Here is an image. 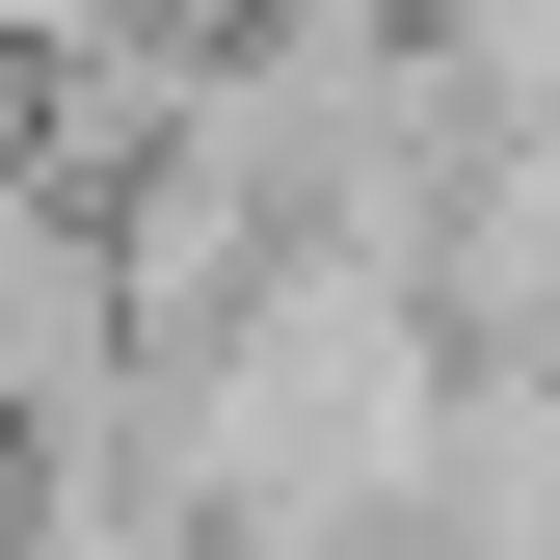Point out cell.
I'll return each mask as SVG.
<instances>
[{
	"mask_svg": "<svg viewBox=\"0 0 560 560\" xmlns=\"http://www.w3.org/2000/svg\"><path fill=\"white\" fill-rule=\"evenodd\" d=\"M400 294H428L454 374H560V107H480L400 214Z\"/></svg>",
	"mask_w": 560,
	"mask_h": 560,
	"instance_id": "1",
	"label": "cell"
}]
</instances>
